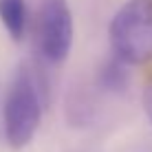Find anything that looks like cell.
<instances>
[{
  "mask_svg": "<svg viewBox=\"0 0 152 152\" xmlns=\"http://www.w3.org/2000/svg\"><path fill=\"white\" fill-rule=\"evenodd\" d=\"M42 119V95L29 66H20L9 84L2 108L4 139L13 150L31 143Z\"/></svg>",
  "mask_w": 152,
  "mask_h": 152,
  "instance_id": "cell-1",
  "label": "cell"
},
{
  "mask_svg": "<svg viewBox=\"0 0 152 152\" xmlns=\"http://www.w3.org/2000/svg\"><path fill=\"white\" fill-rule=\"evenodd\" d=\"M113 57L126 66H141L152 60V0H128L113 15L108 27Z\"/></svg>",
  "mask_w": 152,
  "mask_h": 152,
  "instance_id": "cell-2",
  "label": "cell"
},
{
  "mask_svg": "<svg viewBox=\"0 0 152 152\" xmlns=\"http://www.w3.org/2000/svg\"><path fill=\"white\" fill-rule=\"evenodd\" d=\"M33 33L40 55L49 64H62L73 46V13L69 0H42Z\"/></svg>",
  "mask_w": 152,
  "mask_h": 152,
  "instance_id": "cell-3",
  "label": "cell"
},
{
  "mask_svg": "<svg viewBox=\"0 0 152 152\" xmlns=\"http://www.w3.org/2000/svg\"><path fill=\"white\" fill-rule=\"evenodd\" d=\"M0 22L13 42H22L29 27L27 0H0Z\"/></svg>",
  "mask_w": 152,
  "mask_h": 152,
  "instance_id": "cell-4",
  "label": "cell"
},
{
  "mask_svg": "<svg viewBox=\"0 0 152 152\" xmlns=\"http://www.w3.org/2000/svg\"><path fill=\"white\" fill-rule=\"evenodd\" d=\"M143 110H145V115H148V119L152 124V71L145 77V84H143Z\"/></svg>",
  "mask_w": 152,
  "mask_h": 152,
  "instance_id": "cell-5",
  "label": "cell"
}]
</instances>
